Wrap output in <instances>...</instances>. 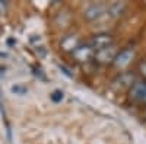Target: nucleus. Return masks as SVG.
<instances>
[{"mask_svg":"<svg viewBox=\"0 0 146 144\" xmlns=\"http://www.w3.org/2000/svg\"><path fill=\"white\" fill-rule=\"evenodd\" d=\"M107 13V6L102 3H92L83 10V18L86 20H98Z\"/></svg>","mask_w":146,"mask_h":144,"instance_id":"1","label":"nucleus"},{"mask_svg":"<svg viewBox=\"0 0 146 144\" xmlns=\"http://www.w3.org/2000/svg\"><path fill=\"white\" fill-rule=\"evenodd\" d=\"M88 45L96 53V51L104 50V48H107L110 45H113V37L110 34H96L89 39Z\"/></svg>","mask_w":146,"mask_h":144,"instance_id":"2","label":"nucleus"},{"mask_svg":"<svg viewBox=\"0 0 146 144\" xmlns=\"http://www.w3.org/2000/svg\"><path fill=\"white\" fill-rule=\"evenodd\" d=\"M133 57H135V50L133 48H126V50L117 53V55L114 58V66L118 68H124L131 63Z\"/></svg>","mask_w":146,"mask_h":144,"instance_id":"3","label":"nucleus"},{"mask_svg":"<svg viewBox=\"0 0 146 144\" xmlns=\"http://www.w3.org/2000/svg\"><path fill=\"white\" fill-rule=\"evenodd\" d=\"M117 55V51H115V47L114 45H110L104 50H100L95 53V58L98 63H102V64H108V63H114V58Z\"/></svg>","mask_w":146,"mask_h":144,"instance_id":"4","label":"nucleus"},{"mask_svg":"<svg viewBox=\"0 0 146 144\" xmlns=\"http://www.w3.org/2000/svg\"><path fill=\"white\" fill-rule=\"evenodd\" d=\"M72 54H73V57L76 58V61H79V63H86V61H89V60L95 55V51L92 50L88 44H85V45L80 44Z\"/></svg>","mask_w":146,"mask_h":144,"instance_id":"5","label":"nucleus"},{"mask_svg":"<svg viewBox=\"0 0 146 144\" xmlns=\"http://www.w3.org/2000/svg\"><path fill=\"white\" fill-rule=\"evenodd\" d=\"M130 98L133 101H146V83L145 82H136L135 85L131 86L130 90Z\"/></svg>","mask_w":146,"mask_h":144,"instance_id":"6","label":"nucleus"},{"mask_svg":"<svg viewBox=\"0 0 146 144\" xmlns=\"http://www.w3.org/2000/svg\"><path fill=\"white\" fill-rule=\"evenodd\" d=\"M80 45V41L76 35H67L64 37L62 41H60V47H62L63 51H69V53H73L76 48Z\"/></svg>","mask_w":146,"mask_h":144,"instance_id":"7","label":"nucleus"},{"mask_svg":"<svg viewBox=\"0 0 146 144\" xmlns=\"http://www.w3.org/2000/svg\"><path fill=\"white\" fill-rule=\"evenodd\" d=\"M126 10V5L123 2H111L107 6V15L111 18H118L124 13Z\"/></svg>","mask_w":146,"mask_h":144,"instance_id":"8","label":"nucleus"},{"mask_svg":"<svg viewBox=\"0 0 146 144\" xmlns=\"http://www.w3.org/2000/svg\"><path fill=\"white\" fill-rule=\"evenodd\" d=\"M133 82H135V74L133 73H123L114 80V85L120 89H124V87H130V86L135 85Z\"/></svg>","mask_w":146,"mask_h":144,"instance_id":"9","label":"nucleus"},{"mask_svg":"<svg viewBox=\"0 0 146 144\" xmlns=\"http://www.w3.org/2000/svg\"><path fill=\"white\" fill-rule=\"evenodd\" d=\"M12 93H15V95H19V96H23V95H27L28 92V87L25 85H22V83H18V85H13L10 87Z\"/></svg>","mask_w":146,"mask_h":144,"instance_id":"10","label":"nucleus"},{"mask_svg":"<svg viewBox=\"0 0 146 144\" xmlns=\"http://www.w3.org/2000/svg\"><path fill=\"white\" fill-rule=\"evenodd\" d=\"M50 98H51V101H53L54 103H58V102H62V101H63V98H64V93H63L62 90L56 89V90H53V93L50 95Z\"/></svg>","mask_w":146,"mask_h":144,"instance_id":"11","label":"nucleus"},{"mask_svg":"<svg viewBox=\"0 0 146 144\" xmlns=\"http://www.w3.org/2000/svg\"><path fill=\"white\" fill-rule=\"evenodd\" d=\"M58 68H60V70H62V71H63V73H64V74H67L69 77H72V76H73V74L70 73V71H69V68H67V67H64V66H62V64H60V66H58Z\"/></svg>","mask_w":146,"mask_h":144,"instance_id":"12","label":"nucleus"},{"mask_svg":"<svg viewBox=\"0 0 146 144\" xmlns=\"http://www.w3.org/2000/svg\"><path fill=\"white\" fill-rule=\"evenodd\" d=\"M140 71H142V74L146 77V61L140 63Z\"/></svg>","mask_w":146,"mask_h":144,"instance_id":"13","label":"nucleus"},{"mask_svg":"<svg viewBox=\"0 0 146 144\" xmlns=\"http://www.w3.org/2000/svg\"><path fill=\"white\" fill-rule=\"evenodd\" d=\"M34 73H35L36 76H40V77H41L42 80H45V76H44V74L41 73V70H40V68H34Z\"/></svg>","mask_w":146,"mask_h":144,"instance_id":"14","label":"nucleus"},{"mask_svg":"<svg viewBox=\"0 0 146 144\" xmlns=\"http://www.w3.org/2000/svg\"><path fill=\"white\" fill-rule=\"evenodd\" d=\"M5 6H6L5 3H2V2H0V10H3V9H5Z\"/></svg>","mask_w":146,"mask_h":144,"instance_id":"15","label":"nucleus"},{"mask_svg":"<svg viewBox=\"0 0 146 144\" xmlns=\"http://www.w3.org/2000/svg\"><path fill=\"white\" fill-rule=\"evenodd\" d=\"M2 73H3V68H2V67H0V74H2Z\"/></svg>","mask_w":146,"mask_h":144,"instance_id":"16","label":"nucleus"}]
</instances>
